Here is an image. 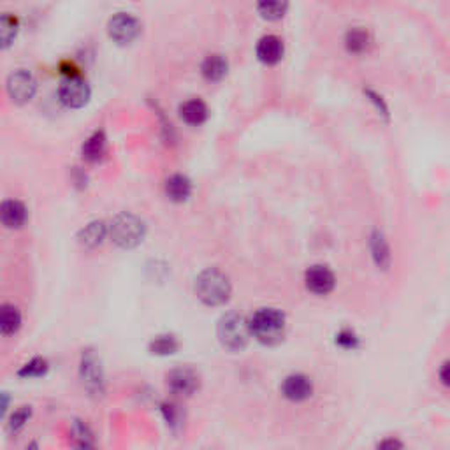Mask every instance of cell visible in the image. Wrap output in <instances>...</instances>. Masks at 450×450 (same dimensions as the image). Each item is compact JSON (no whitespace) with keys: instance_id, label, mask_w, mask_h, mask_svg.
<instances>
[{"instance_id":"1","label":"cell","mask_w":450,"mask_h":450,"mask_svg":"<svg viewBox=\"0 0 450 450\" xmlns=\"http://www.w3.org/2000/svg\"><path fill=\"white\" fill-rule=\"evenodd\" d=\"M195 294L206 306H222L231 300V280L220 269H204L195 278Z\"/></svg>"},{"instance_id":"2","label":"cell","mask_w":450,"mask_h":450,"mask_svg":"<svg viewBox=\"0 0 450 450\" xmlns=\"http://www.w3.org/2000/svg\"><path fill=\"white\" fill-rule=\"evenodd\" d=\"M252 336L263 345H278L285 338V315L280 309L263 308L252 315L248 322Z\"/></svg>"},{"instance_id":"3","label":"cell","mask_w":450,"mask_h":450,"mask_svg":"<svg viewBox=\"0 0 450 450\" xmlns=\"http://www.w3.org/2000/svg\"><path fill=\"white\" fill-rule=\"evenodd\" d=\"M216 334H219L220 343H222L225 350H229V352H241L248 345V338L252 333H250V326L243 319V315L231 312L220 319Z\"/></svg>"},{"instance_id":"4","label":"cell","mask_w":450,"mask_h":450,"mask_svg":"<svg viewBox=\"0 0 450 450\" xmlns=\"http://www.w3.org/2000/svg\"><path fill=\"white\" fill-rule=\"evenodd\" d=\"M109 232H111L113 241L120 248L131 250L145 239L146 225L139 216L132 215V213H120L113 219Z\"/></svg>"},{"instance_id":"5","label":"cell","mask_w":450,"mask_h":450,"mask_svg":"<svg viewBox=\"0 0 450 450\" xmlns=\"http://www.w3.org/2000/svg\"><path fill=\"white\" fill-rule=\"evenodd\" d=\"M108 34L118 46H127V44H132L139 38L141 23L132 14L118 13L108 21Z\"/></svg>"},{"instance_id":"6","label":"cell","mask_w":450,"mask_h":450,"mask_svg":"<svg viewBox=\"0 0 450 450\" xmlns=\"http://www.w3.org/2000/svg\"><path fill=\"white\" fill-rule=\"evenodd\" d=\"M92 90L81 76H67L58 88V97L62 104L71 109H81L90 101Z\"/></svg>"},{"instance_id":"7","label":"cell","mask_w":450,"mask_h":450,"mask_svg":"<svg viewBox=\"0 0 450 450\" xmlns=\"http://www.w3.org/2000/svg\"><path fill=\"white\" fill-rule=\"evenodd\" d=\"M81 380H83L84 389L94 396L104 393V371H102L101 361L95 356L92 350L83 352L81 357V368H79Z\"/></svg>"},{"instance_id":"8","label":"cell","mask_w":450,"mask_h":450,"mask_svg":"<svg viewBox=\"0 0 450 450\" xmlns=\"http://www.w3.org/2000/svg\"><path fill=\"white\" fill-rule=\"evenodd\" d=\"M35 92H38V81L32 76V72L25 71V69L13 72L9 79H7V94L16 104L31 102L34 99Z\"/></svg>"},{"instance_id":"9","label":"cell","mask_w":450,"mask_h":450,"mask_svg":"<svg viewBox=\"0 0 450 450\" xmlns=\"http://www.w3.org/2000/svg\"><path fill=\"white\" fill-rule=\"evenodd\" d=\"M304 283L309 292L317 294V296H327V294L333 292L334 285H336V278H334V273L327 265L317 264L306 271Z\"/></svg>"},{"instance_id":"10","label":"cell","mask_w":450,"mask_h":450,"mask_svg":"<svg viewBox=\"0 0 450 450\" xmlns=\"http://www.w3.org/2000/svg\"><path fill=\"white\" fill-rule=\"evenodd\" d=\"M168 387L176 396L190 397L199 389V375L190 368H176L168 375Z\"/></svg>"},{"instance_id":"11","label":"cell","mask_w":450,"mask_h":450,"mask_svg":"<svg viewBox=\"0 0 450 450\" xmlns=\"http://www.w3.org/2000/svg\"><path fill=\"white\" fill-rule=\"evenodd\" d=\"M282 394L289 401L301 403V401H306L308 397H312L313 382L306 375H289L282 383Z\"/></svg>"},{"instance_id":"12","label":"cell","mask_w":450,"mask_h":450,"mask_svg":"<svg viewBox=\"0 0 450 450\" xmlns=\"http://www.w3.org/2000/svg\"><path fill=\"white\" fill-rule=\"evenodd\" d=\"M257 58L265 65H276L283 58V43L276 35H264L257 43Z\"/></svg>"},{"instance_id":"13","label":"cell","mask_w":450,"mask_h":450,"mask_svg":"<svg viewBox=\"0 0 450 450\" xmlns=\"http://www.w3.org/2000/svg\"><path fill=\"white\" fill-rule=\"evenodd\" d=\"M27 208H25L23 202L16 201V199L6 201L2 204V209H0V219L7 229H21L27 222Z\"/></svg>"},{"instance_id":"14","label":"cell","mask_w":450,"mask_h":450,"mask_svg":"<svg viewBox=\"0 0 450 450\" xmlns=\"http://www.w3.org/2000/svg\"><path fill=\"white\" fill-rule=\"evenodd\" d=\"M106 234H108V227H106V224L102 222V220H94V222L88 224L87 227L81 229L77 239H79V245L83 246V248L94 250L104 243Z\"/></svg>"},{"instance_id":"15","label":"cell","mask_w":450,"mask_h":450,"mask_svg":"<svg viewBox=\"0 0 450 450\" xmlns=\"http://www.w3.org/2000/svg\"><path fill=\"white\" fill-rule=\"evenodd\" d=\"M227 71H229L227 60H225L224 55H219V53L208 55L201 65L202 76H204V79L209 81V83L222 81L225 75H227Z\"/></svg>"},{"instance_id":"16","label":"cell","mask_w":450,"mask_h":450,"mask_svg":"<svg viewBox=\"0 0 450 450\" xmlns=\"http://www.w3.org/2000/svg\"><path fill=\"white\" fill-rule=\"evenodd\" d=\"M165 195L172 202H185L192 195V182L185 175H172L165 182Z\"/></svg>"},{"instance_id":"17","label":"cell","mask_w":450,"mask_h":450,"mask_svg":"<svg viewBox=\"0 0 450 450\" xmlns=\"http://www.w3.org/2000/svg\"><path fill=\"white\" fill-rule=\"evenodd\" d=\"M208 106L201 101V99H192V101L183 102L182 108H180V116L182 120L188 125H202L206 120H208Z\"/></svg>"},{"instance_id":"18","label":"cell","mask_w":450,"mask_h":450,"mask_svg":"<svg viewBox=\"0 0 450 450\" xmlns=\"http://www.w3.org/2000/svg\"><path fill=\"white\" fill-rule=\"evenodd\" d=\"M106 146H108V139H106L104 131H97L83 143V158L87 162H99L106 153Z\"/></svg>"},{"instance_id":"19","label":"cell","mask_w":450,"mask_h":450,"mask_svg":"<svg viewBox=\"0 0 450 450\" xmlns=\"http://www.w3.org/2000/svg\"><path fill=\"white\" fill-rule=\"evenodd\" d=\"M371 44V35L370 32L364 31V28L356 27V28H350L345 35V48L349 53L352 55H361L364 51H368Z\"/></svg>"},{"instance_id":"20","label":"cell","mask_w":450,"mask_h":450,"mask_svg":"<svg viewBox=\"0 0 450 450\" xmlns=\"http://www.w3.org/2000/svg\"><path fill=\"white\" fill-rule=\"evenodd\" d=\"M257 11L268 21H278L289 11V0H257Z\"/></svg>"},{"instance_id":"21","label":"cell","mask_w":450,"mask_h":450,"mask_svg":"<svg viewBox=\"0 0 450 450\" xmlns=\"http://www.w3.org/2000/svg\"><path fill=\"white\" fill-rule=\"evenodd\" d=\"M21 327V313L16 306L4 304L2 313H0V329H2L4 336H11V334L18 333Z\"/></svg>"},{"instance_id":"22","label":"cell","mask_w":450,"mask_h":450,"mask_svg":"<svg viewBox=\"0 0 450 450\" xmlns=\"http://www.w3.org/2000/svg\"><path fill=\"white\" fill-rule=\"evenodd\" d=\"M370 239H371L370 246H371V252H373V259L376 265L382 269H387L390 264V250H389V245H387L385 238H383L382 232L375 231Z\"/></svg>"},{"instance_id":"23","label":"cell","mask_w":450,"mask_h":450,"mask_svg":"<svg viewBox=\"0 0 450 450\" xmlns=\"http://www.w3.org/2000/svg\"><path fill=\"white\" fill-rule=\"evenodd\" d=\"M18 32H20V21H18V18L9 13L2 14V20H0V40H2V50H7V48L14 43Z\"/></svg>"},{"instance_id":"24","label":"cell","mask_w":450,"mask_h":450,"mask_svg":"<svg viewBox=\"0 0 450 450\" xmlns=\"http://www.w3.org/2000/svg\"><path fill=\"white\" fill-rule=\"evenodd\" d=\"M180 349V343L172 334H160L150 343V352L153 356H172Z\"/></svg>"},{"instance_id":"25","label":"cell","mask_w":450,"mask_h":450,"mask_svg":"<svg viewBox=\"0 0 450 450\" xmlns=\"http://www.w3.org/2000/svg\"><path fill=\"white\" fill-rule=\"evenodd\" d=\"M48 370H50L48 361L43 359V357H35L31 363L25 364V366L18 371V375H20L21 378H40V376L48 373Z\"/></svg>"},{"instance_id":"26","label":"cell","mask_w":450,"mask_h":450,"mask_svg":"<svg viewBox=\"0 0 450 450\" xmlns=\"http://www.w3.org/2000/svg\"><path fill=\"white\" fill-rule=\"evenodd\" d=\"M160 412H162V415H164L165 422H168L169 426L172 427V429H176V427L182 426L183 412H182V408L178 407V405L171 403V401H165V403L160 405Z\"/></svg>"},{"instance_id":"27","label":"cell","mask_w":450,"mask_h":450,"mask_svg":"<svg viewBox=\"0 0 450 450\" xmlns=\"http://www.w3.org/2000/svg\"><path fill=\"white\" fill-rule=\"evenodd\" d=\"M75 434H76V445L77 447H94V434L90 433L87 426H84L81 420H76L75 422Z\"/></svg>"},{"instance_id":"28","label":"cell","mask_w":450,"mask_h":450,"mask_svg":"<svg viewBox=\"0 0 450 450\" xmlns=\"http://www.w3.org/2000/svg\"><path fill=\"white\" fill-rule=\"evenodd\" d=\"M32 415V408L31 407H21L20 410H16L13 413V417L9 419V431L11 433H18L25 424L28 422Z\"/></svg>"},{"instance_id":"29","label":"cell","mask_w":450,"mask_h":450,"mask_svg":"<svg viewBox=\"0 0 450 450\" xmlns=\"http://www.w3.org/2000/svg\"><path fill=\"white\" fill-rule=\"evenodd\" d=\"M336 343L345 350H356L359 346V338H357V334L353 331L343 329L341 333H338Z\"/></svg>"},{"instance_id":"30","label":"cell","mask_w":450,"mask_h":450,"mask_svg":"<svg viewBox=\"0 0 450 450\" xmlns=\"http://www.w3.org/2000/svg\"><path fill=\"white\" fill-rule=\"evenodd\" d=\"M364 94H366V97H370V101L373 102L376 111H378V114H383V116H387L389 114V109H387V104L383 102V99L380 97L378 94H375L373 90H364Z\"/></svg>"},{"instance_id":"31","label":"cell","mask_w":450,"mask_h":450,"mask_svg":"<svg viewBox=\"0 0 450 450\" xmlns=\"http://www.w3.org/2000/svg\"><path fill=\"white\" fill-rule=\"evenodd\" d=\"M440 380L450 387V363H445L440 370Z\"/></svg>"}]
</instances>
